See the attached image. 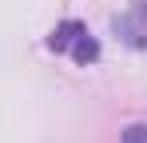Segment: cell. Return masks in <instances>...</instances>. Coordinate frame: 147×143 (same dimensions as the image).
Here are the masks:
<instances>
[{"label": "cell", "mask_w": 147, "mask_h": 143, "mask_svg": "<svg viewBox=\"0 0 147 143\" xmlns=\"http://www.w3.org/2000/svg\"><path fill=\"white\" fill-rule=\"evenodd\" d=\"M72 60H76V64H96V60H99V44H96L92 32H84V36L72 44Z\"/></svg>", "instance_id": "2"}, {"label": "cell", "mask_w": 147, "mask_h": 143, "mask_svg": "<svg viewBox=\"0 0 147 143\" xmlns=\"http://www.w3.org/2000/svg\"><path fill=\"white\" fill-rule=\"evenodd\" d=\"M84 32H88V28H84L80 20H64V24L48 36V48H52V52H72V44L84 36Z\"/></svg>", "instance_id": "1"}, {"label": "cell", "mask_w": 147, "mask_h": 143, "mask_svg": "<svg viewBox=\"0 0 147 143\" xmlns=\"http://www.w3.org/2000/svg\"><path fill=\"white\" fill-rule=\"evenodd\" d=\"M119 143H147V123H131V127L123 131Z\"/></svg>", "instance_id": "3"}]
</instances>
